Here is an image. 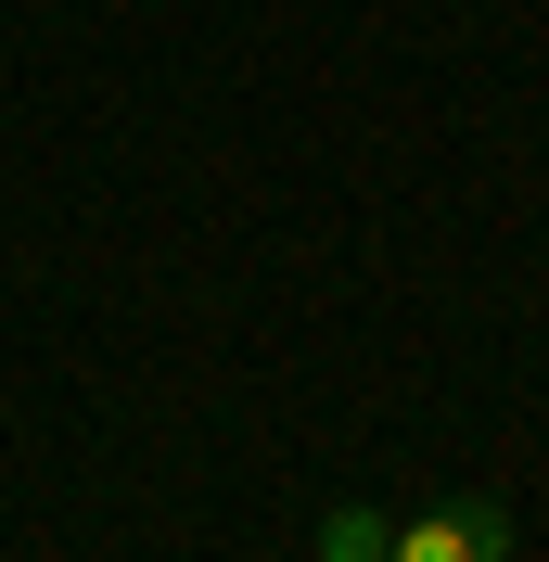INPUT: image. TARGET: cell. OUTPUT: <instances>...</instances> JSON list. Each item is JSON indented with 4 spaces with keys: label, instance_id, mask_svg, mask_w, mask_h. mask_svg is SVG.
Returning <instances> with one entry per match:
<instances>
[{
    "label": "cell",
    "instance_id": "cell-1",
    "mask_svg": "<svg viewBox=\"0 0 549 562\" xmlns=\"http://www.w3.org/2000/svg\"><path fill=\"white\" fill-rule=\"evenodd\" d=\"M396 562H512V512L498 498H435L422 525H396Z\"/></svg>",
    "mask_w": 549,
    "mask_h": 562
},
{
    "label": "cell",
    "instance_id": "cell-2",
    "mask_svg": "<svg viewBox=\"0 0 549 562\" xmlns=\"http://www.w3.org/2000/svg\"><path fill=\"white\" fill-rule=\"evenodd\" d=\"M307 562H396V525H383V512H358V498H333V512H320V537H307Z\"/></svg>",
    "mask_w": 549,
    "mask_h": 562
}]
</instances>
